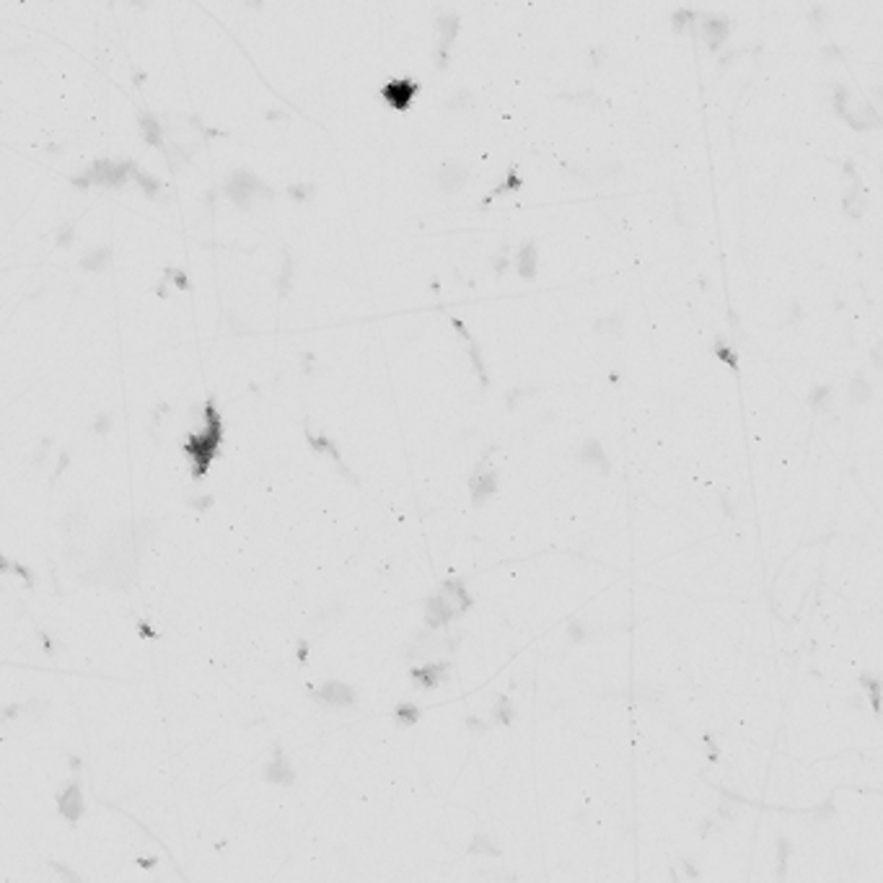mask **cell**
I'll use <instances>...</instances> for the list:
<instances>
[{
  "instance_id": "cell-1",
  "label": "cell",
  "mask_w": 883,
  "mask_h": 883,
  "mask_svg": "<svg viewBox=\"0 0 883 883\" xmlns=\"http://www.w3.org/2000/svg\"><path fill=\"white\" fill-rule=\"evenodd\" d=\"M225 192H228L238 205H246V200H252V194H270V197H272V192L267 190L254 174H249V171L244 169L234 171V174L225 179Z\"/></svg>"
},
{
  "instance_id": "cell-2",
  "label": "cell",
  "mask_w": 883,
  "mask_h": 883,
  "mask_svg": "<svg viewBox=\"0 0 883 883\" xmlns=\"http://www.w3.org/2000/svg\"><path fill=\"white\" fill-rule=\"evenodd\" d=\"M700 29H702L704 47H707L710 52H718V50L725 44V39H728V32H731V19L723 16V13H702Z\"/></svg>"
},
{
  "instance_id": "cell-3",
  "label": "cell",
  "mask_w": 883,
  "mask_h": 883,
  "mask_svg": "<svg viewBox=\"0 0 883 883\" xmlns=\"http://www.w3.org/2000/svg\"><path fill=\"white\" fill-rule=\"evenodd\" d=\"M578 461H580V464H591V467H598L604 477H607L609 471H611L609 456L604 454V448H601V443H598L596 438H585L583 446H580V451H578Z\"/></svg>"
},
{
  "instance_id": "cell-4",
  "label": "cell",
  "mask_w": 883,
  "mask_h": 883,
  "mask_svg": "<svg viewBox=\"0 0 883 883\" xmlns=\"http://www.w3.org/2000/svg\"><path fill=\"white\" fill-rule=\"evenodd\" d=\"M842 210H844V215H850V218H862V215H865V210H868V200H865V190H862L860 179L852 181V187L844 192V197H842Z\"/></svg>"
},
{
  "instance_id": "cell-5",
  "label": "cell",
  "mask_w": 883,
  "mask_h": 883,
  "mask_svg": "<svg viewBox=\"0 0 883 883\" xmlns=\"http://www.w3.org/2000/svg\"><path fill=\"white\" fill-rule=\"evenodd\" d=\"M438 184H440V190L443 192H456V190H461V184H464V179H467V169L461 166V163H446L443 169L438 171Z\"/></svg>"
},
{
  "instance_id": "cell-6",
  "label": "cell",
  "mask_w": 883,
  "mask_h": 883,
  "mask_svg": "<svg viewBox=\"0 0 883 883\" xmlns=\"http://www.w3.org/2000/svg\"><path fill=\"white\" fill-rule=\"evenodd\" d=\"M809 405H811V409H813V412H819V415H831L834 389H831L829 383H816L809 394Z\"/></svg>"
},
{
  "instance_id": "cell-7",
  "label": "cell",
  "mask_w": 883,
  "mask_h": 883,
  "mask_svg": "<svg viewBox=\"0 0 883 883\" xmlns=\"http://www.w3.org/2000/svg\"><path fill=\"white\" fill-rule=\"evenodd\" d=\"M471 487H474V503H482L487 495H492L498 489V474L495 471H482V467L474 471V479H471Z\"/></svg>"
},
{
  "instance_id": "cell-8",
  "label": "cell",
  "mask_w": 883,
  "mask_h": 883,
  "mask_svg": "<svg viewBox=\"0 0 883 883\" xmlns=\"http://www.w3.org/2000/svg\"><path fill=\"white\" fill-rule=\"evenodd\" d=\"M850 399L855 402V405H868L873 399V386H871V381H868V376L865 373H855V378L850 381Z\"/></svg>"
},
{
  "instance_id": "cell-9",
  "label": "cell",
  "mask_w": 883,
  "mask_h": 883,
  "mask_svg": "<svg viewBox=\"0 0 883 883\" xmlns=\"http://www.w3.org/2000/svg\"><path fill=\"white\" fill-rule=\"evenodd\" d=\"M516 265H518V272H521L526 280H534V275H536V246H534L531 241L518 249Z\"/></svg>"
},
{
  "instance_id": "cell-10",
  "label": "cell",
  "mask_w": 883,
  "mask_h": 883,
  "mask_svg": "<svg viewBox=\"0 0 883 883\" xmlns=\"http://www.w3.org/2000/svg\"><path fill=\"white\" fill-rule=\"evenodd\" d=\"M593 327H596V332H601V334L622 337V332H625V311H614V314H609L604 319H596Z\"/></svg>"
},
{
  "instance_id": "cell-11",
  "label": "cell",
  "mask_w": 883,
  "mask_h": 883,
  "mask_svg": "<svg viewBox=\"0 0 883 883\" xmlns=\"http://www.w3.org/2000/svg\"><path fill=\"white\" fill-rule=\"evenodd\" d=\"M319 697L321 700H327V702H337V704L355 702V692H352L350 687H342V684H327V687L319 692Z\"/></svg>"
},
{
  "instance_id": "cell-12",
  "label": "cell",
  "mask_w": 883,
  "mask_h": 883,
  "mask_svg": "<svg viewBox=\"0 0 883 883\" xmlns=\"http://www.w3.org/2000/svg\"><path fill=\"white\" fill-rule=\"evenodd\" d=\"M702 13L700 11H692V8H679V11H673V16H671V29L676 34H681V32H687V29H694V19H700Z\"/></svg>"
},
{
  "instance_id": "cell-13",
  "label": "cell",
  "mask_w": 883,
  "mask_h": 883,
  "mask_svg": "<svg viewBox=\"0 0 883 883\" xmlns=\"http://www.w3.org/2000/svg\"><path fill=\"white\" fill-rule=\"evenodd\" d=\"M713 355L718 358V361H723L728 368H733V371H738V355L733 352V347L731 345H725L720 337L715 340V345H713Z\"/></svg>"
},
{
  "instance_id": "cell-14",
  "label": "cell",
  "mask_w": 883,
  "mask_h": 883,
  "mask_svg": "<svg viewBox=\"0 0 883 883\" xmlns=\"http://www.w3.org/2000/svg\"><path fill=\"white\" fill-rule=\"evenodd\" d=\"M831 104H834V112L840 114V117H844L850 109H847V104H850V88L844 83H837L834 85V96H831Z\"/></svg>"
},
{
  "instance_id": "cell-15",
  "label": "cell",
  "mask_w": 883,
  "mask_h": 883,
  "mask_svg": "<svg viewBox=\"0 0 883 883\" xmlns=\"http://www.w3.org/2000/svg\"><path fill=\"white\" fill-rule=\"evenodd\" d=\"M107 259H109V249H99L94 256H85L83 267H88V270H101V267L107 265Z\"/></svg>"
},
{
  "instance_id": "cell-16",
  "label": "cell",
  "mask_w": 883,
  "mask_h": 883,
  "mask_svg": "<svg viewBox=\"0 0 883 883\" xmlns=\"http://www.w3.org/2000/svg\"><path fill=\"white\" fill-rule=\"evenodd\" d=\"M140 128H143V135H148L150 143H159L161 140V125H156L150 117H143V125H140Z\"/></svg>"
},
{
  "instance_id": "cell-17",
  "label": "cell",
  "mask_w": 883,
  "mask_h": 883,
  "mask_svg": "<svg viewBox=\"0 0 883 883\" xmlns=\"http://www.w3.org/2000/svg\"><path fill=\"white\" fill-rule=\"evenodd\" d=\"M824 13H826L824 6H811L809 8V19L813 29H821V26H824Z\"/></svg>"
},
{
  "instance_id": "cell-18",
  "label": "cell",
  "mask_w": 883,
  "mask_h": 883,
  "mask_svg": "<svg viewBox=\"0 0 883 883\" xmlns=\"http://www.w3.org/2000/svg\"><path fill=\"white\" fill-rule=\"evenodd\" d=\"M803 319V306H800V301H790V314H788V324L790 327H795L798 321Z\"/></svg>"
},
{
  "instance_id": "cell-19",
  "label": "cell",
  "mask_w": 883,
  "mask_h": 883,
  "mask_svg": "<svg viewBox=\"0 0 883 883\" xmlns=\"http://www.w3.org/2000/svg\"><path fill=\"white\" fill-rule=\"evenodd\" d=\"M871 361H873V365H875L878 371H883V340H878L875 345H873Z\"/></svg>"
},
{
  "instance_id": "cell-20",
  "label": "cell",
  "mask_w": 883,
  "mask_h": 883,
  "mask_svg": "<svg viewBox=\"0 0 883 883\" xmlns=\"http://www.w3.org/2000/svg\"><path fill=\"white\" fill-rule=\"evenodd\" d=\"M604 54H607V47H604V44L593 47V50H591V65H593V68H598V65L604 63Z\"/></svg>"
},
{
  "instance_id": "cell-21",
  "label": "cell",
  "mask_w": 883,
  "mask_h": 883,
  "mask_svg": "<svg viewBox=\"0 0 883 883\" xmlns=\"http://www.w3.org/2000/svg\"><path fill=\"white\" fill-rule=\"evenodd\" d=\"M287 192H290L293 197H298V200H303L306 194H314V190H311V187H306V184H298V187H290V190H287Z\"/></svg>"
},
{
  "instance_id": "cell-22",
  "label": "cell",
  "mask_w": 883,
  "mask_h": 883,
  "mask_svg": "<svg viewBox=\"0 0 883 883\" xmlns=\"http://www.w3.org/2000/svg\"><path fill=\"white\" fill-rule=\"evenodd\" d=\"M720 503H723V508H725V513H728V518H735V508L731 505V495H723V498H720Z\"/></svg>"
},
{
  "instance_id": "cell-23",
  "label": "cell",
  "mask_w": 883,
  "mask_h": 883,
  "mask_svg": "<svg viewBox=\"0 0 883 883\" xmlns=\"http://www.w3.org/2000/svg\"><path fill=\"white\" fill-rule=\"evenodd\" d=\"M844 174H847V176H852V179H860V176H857V169H855V163H852V161H844Z\"/></svg>"
}]
</instances>
